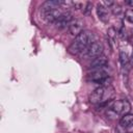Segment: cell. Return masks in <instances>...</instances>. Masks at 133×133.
<instances>
[{"mask_svg": "<svg viewBox=\"0 0 133 133\" xmlns=\"http://www.w3.org/2000/svg\"><path fill=\"white\" fill-rule=\"evenodd\" d=\"M107 34H108V38H109L111 42L115 41V37H116V30H115L114 28H109V29L107 30Z\"/></svg>", "mask_w": 133, "mask_h": 133, "instance_id": "9a60e30c", "label": "cell"}, {"mask_svg": "<svg viewBox=\"0 0 133 133\" xmlns=\"http://www.w3.org/2000/svg\"><path fill=\"white\" fill-rule=\"evenodd\" d=\"M73 16L71 12H62V15L60 16V18L54 23L55 27L58 29H64V28H69L71 22L73 21Z\"/></svg>", "mask_w": 133, "mask_h": 133, "instance_id": "8992f818", "label": "cell"}, {"mask_svg": "<svg viewBox=\"0 0 133 133\" xmlns=\"http://www.w3.org/2000/svg\"><path fill=\"white\" fill-rule=\"evenodd\" d=\"M126 3L129 5H133V1H126Z\"/></svg>", "mask_w": 133, "mask_h": 133, "instance_id": "d6986e66", "label": "cell"}, {"mask_svg": "<svg viewBox=\"0 0 133 133\" xmlns=\"http://www.w3.org/2000/svg\"><path fill=\"white\" fill-rule=\"evenodd\" d=\"M108 63V58L105 55H100L98 57H95L90 62V68L92 69H103Z\"/></svg>", "mask_w": 133, "mask_h": 133, "instance_id": "30bf717a", "label": "cell"}, {"mask_svg": "<svg viewBox=\"0 0 133 133\" xmlns=\"http://www.w3.org/2000/svg\"><path fill=\"white\" fill-rule=\"evenodd\" d=\"M125 19L130 22V23H133V9L132 8H129L125 11Z\"/></svg>", "mask_w": 133, "mask_h": 133, "instance_id": "5bb4252c", "label": "cell"}, {"mask_svg": "<svg viewBox=\"0 0 133 133\" xmlns=\"http://www.w3.org/2000/svg\"><path fill=\"white\" fill-rule=\"evenodd\" d=\"M112 95H113V91L109 86H100L90 94L89 102L95 105H100V104L109 102Z\"/></svg>", "mask_w": 133, "mask_h": 133, "instance_id": "7a4b0ae2", "label": "cell"}, {"mask_svg": "<svg viewBox=\"0 0 133 133\" xmlns=\"http://www.w3.org/2000/svg\"><path fill=\"white\" fill-rule=\"evenodd\" d=\"M110 109H112L117 115H125L130 112L131 110V104L128 100L126 99H121V100H114L111 101V104L109 106Z\"/></svg>", "mask_w": 133, "mask_h": 133, "instance_id": "3957f363", "label": "cell"}, {"mask_svg": "<svg viewBox=\"0 0 133 133\" xmlns=\"http://www.w3.org/2000/svg\"><path fill=\"white\" fill-rule=\"evenodd\" d=\"M69 32L72 34V35H79L82 31H83V21L79 20V19H75L71 22L70 26H69Z\"/></svg>", "mask_w": 133, "mask_h": 133, "instance_id": "52a82bcc", "label": "cell"}, {"mask_svg": "<svg viewBox=\"0 0 133 133\" xmlns=\"http://www.w3.org/2000/svg\"><path fill=\"white\" fill-rule=\"evenodd\" d=\"M103 45L100 43V42H94L91 43L83 52L82 54L86 57H89V58H95V57H98L100 55H102V52H103Z\"/></svg>", "mask_w": 133, "mask_h": 133, "instance_id": "277c9868", "label": "cell"}, {"mask_svg": "<svg viewBox=\"0 0 133 133\" xmlns=\"http://www.w3.org/2000/svg\"><path fill=\"white\" fill-rule=\"evenodd\" d=\"M132 124H133V114L132 113H127V114L123 115L122 118L119 119V125L123 128H126L127 129Z\"/></svg>", "mask_w": 133, "mask_h": 133, "instance_id": "7c38bea8", "label": "cell"}, {"mask_svg": "<svg viewBox=\"0 0 133 133\" xmlns=\"http://www.w3.org/2000/svg\"><path fill=\"white\" fill-rule=\"evenodd\" d=\"M96 11H97L98 18H99L103 23H107V22L109 21V11H108L107 7H105L101 2L97 4Z\"/></svg>", "mask_w": 133, "mask_h": 133, "instance_id": "ba28073f", "label": "cell"}, {"mask_svg": "<svg viewBox=\"0 0 133 133\" xmlns=\"http://www.w3.org/2000/svg\"><path fill=\"white\" fill-rule=\"evenodd\" d=\"M61 15H62V11L60 9L56 8V9H52L50 11L44 12V19L48 23H55L60 18Z\"/></svg>", "mask_w": 133, "mask_h": 133, "instance_id": "9c48e42d", "label": "cell"}, {"mask_svg": "<svg viewBox=\"0 0 133 133\" xmlns=\"http://www.w3.org/2000/svg\"><path fill=\"white\" fill-rule=\"evenodd\" d=\"M111 10H112V12H113V15H119L122 11H123V8H122V6L121 5H118L117 3H114L111 7Z\"/></svg>", "mask_w": 133, "mask_h": 133, "instance_id": "2e32d148", "label": "cell"}, {"mask_svg": "<svg viewBox=\"0 0 133 133\" xmlns=\"http://www.w3.org/2000/svg\"><path fill=\"white\" fill-rule=\"evenodd\" d=\"M129 55L127 52L125 51H121L119 52V62L122 63V65H126L129 62Z\"/></svg>", "mask_w": 133, "mask_h": 133, "instance_id": "4fadbf2b", "label": "cell"}, {"mask_svg": "<svg viewBox=\"0 0 133 133\" xmlns=\"http://www.w3.org/2000/svg\"><path fill=\"white\" fill-rule=\"evenodd\" d=\"M60 6L59 4V1H54V0H49V1H46L43 5H42V11L43 12H47V11H50L52 9H56Z\"/></svg>", "mask_w": 133, "mask_h": 133, "instance_id": "8fae6325", "label": "cell"}, {"mask_svg": "<svg viewBox=\"0 0 133 133\" xmlns=\"http://www.w3.org/2000/svg\"><path fill=\"white\" fill-rule=\"evenodd\" d=\"M109 77L108 74L103 71L102 69H97L95 70L92 73H90L88 75V80L94 82V83H99V84H104L108 81Z\"/></svg>", "mask_w": 133, "mask_h": 133, "instance_id": "5b68a950", "label": "cell"}, {"mask_svg": "<svg viewBox=\"0 0 133 133\" xmlns=\"http://www.w3.org/2000/svg\"><path fill=\"white\" fill-rule=\"evenodd\" d=\"M132 58H133V53H132Z\"/></svg>", "mask_w": 133, "mask_h": 133, "instance_id": "ffe728a7", "label": "cell"}, {"mask_svg": "<svg viewBox=\"0 0 133 133\" xmlns=\"http://www.w3.org/2000/svg\"><path fill=\"white\" fill-rule=\"evenodd\" d=\"M91 7H92V4L90 3V2H86L85 3V6H84V8H83V14H85V15H88L89 12H90V10H91Z\"/></svg>", "mask_w": 133, "mask_h": 133, "instance_id": "e0dca14e", "label": "cell"}, {"mask_svg": "<svg viewBox=\"0 0 133 133\" xmlns=\"http://www.w3.org/2000/svg\"><path fill=\"white\" fill-rule=\"evenodd\" d=\"M127 130H128L129 133H133V124H132L131 126H129V127L127 128Z\"/></svg>", "mask_w": 133, "mask_h": 133, "instance_id": "ac0fdd59", "label": "cell"}, {"mask_svg": "<svg viewBox=\"0 0 133 133\" xmlns=\"http://www.w3.org/2000/svg\"><path fill=\"white\" fill-rule=\"evenodd\" d=\"M96 42L95 41V35L92 32L83 30L79 35L75 37L73 43L69 47V52L72 54H79L82 53L91 43Z\"/></svg>", "mask_w": 133, "mask_h": 133, "instance_id": "6da1fadb", "label": "cell"}]
</instances>
